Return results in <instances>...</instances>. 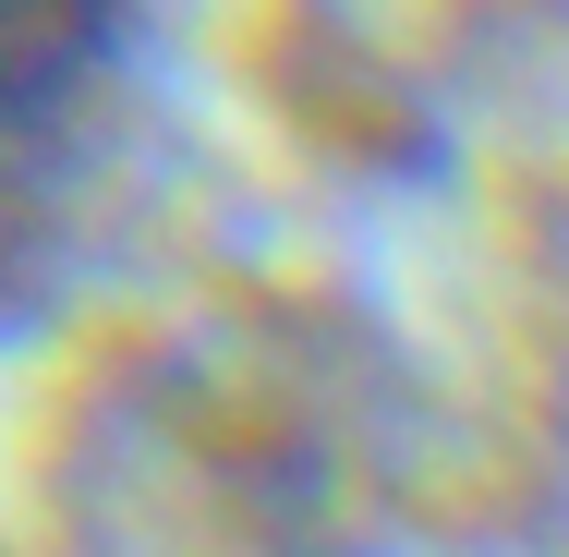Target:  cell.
Listing matches in <instances>:
<instances>
[{
    "label": "cell",
    "instance_id": "6da1fadb",
    "mask_svg": "<svg viewBox=\"0 0 569 557\" xmlns=\"http://www.w3.org/2000/svg\"><path fill=\"white\" fill-rule=\"evenodd\" d=\"M133 73V0H0V304L73 230Z\"/></svg>",
    "mask_w": 569,
    "mask_h": 557
}]
</instances>
